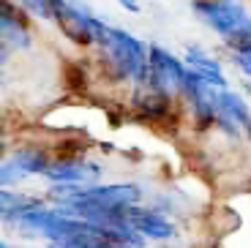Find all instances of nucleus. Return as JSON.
Segmentation results:
<instances>
[{"instance_id": "4468645a", "label": "nucleus", "mask_w": 251, "mask_h": 248, "mask_svg": "<svg viewBox=\"0 0 251 248\" xmlns=\"http://www.w3.org/2000/svg\"><path fill=\"white\" fill-rule=\"evenodd\" d=\"M115 3H118L126 14H139L142 11V3H139V0H115Z\"/></svg>"}, {"instance_id": "f03ea898", "label": "nucleus", "mask_w": 251, "mask_h": 248, "mask_svg": "<svg viewBox=\"0 0 251 248\" xmlns=\"http://www.w3.org/2000/svg\"><path fill=\"white\" fill-rule=\"evenodd\" d=\"M188 11L219 38L226 57L251 52V11L246 0H188Z\"/></svg>"}, {"instance_id": "7ed1b4c3", "label": "nucleus", "mask_w": 251, "mask_h": 248, "mask_svg": "<svg viewBox=\"0 0 251 248\" xmlns=\"http://www.w3.org/2000/svg\"><path fill=\"white\" fill-rule=\"evenodd\" d=\"M213 134L232 145L251 142V104L235 87H219L216 93V125Z\"/></svg>"}, {"instance_id": "f8f14e48", "label": "nucleus", "mask_w": 251, "mask_h": 248, "mask_svg": "<svg viewBox=\"0 0 251 248\" xmlns=\"http://www.w3.org/2000/svg\"><path fill=\"white\" fill-rule=\"evenodd\" d=\"M33 22H47V25H55L57 14L66 8L69 0H14Z\"/></svg>"}, {"instance_id": "9b49d317", "label": "nucleus", "mask_w": 251, "mask_h": 248, "mask_svg": "<svg viewBox=\"0 0 251 248\" xmlns=\"http://www.w3.org/2000/svg\"><path fill=\"white\" fill-rule=\"evenodd\" d=\"M180 55H183V60H186L188 69L197 71L202 79H207L213 87H232V82H229V76H226L224 57L216 55V52H210L205 44H197V41L186 44Z\"/></svg>"}, {"instance_id": "1a4fd4ad", "label": "nucleus", "mask_w": 251, "mask_h": 248, "mask_svg": "<svg viewBox=\"0 0 251 248\" xmlns=\"http://www.w3.org/2000/svg\"><path fill=\"white\" fill-rule=\"evenodd\" d=\"M36 44L33 19L27 17L14 0H3L0 11V57L3 66L11 63V55H27Z\"/></svg>"}, {"instance_id": "f257e3e1", "label": "nucleus", "mask_w": 251, "mask_h": 248, "mask_svg": "<svg viewBox=\"0 0 251 248\" xmlns=\"http://www.w3.org/2000/svg\"><path fill=\"white\" fill-rule=\"evenodd\" d=\"M93 55H96V66H99L101 76L107 82H112V85L134 90L148 76L151 44L120 25L104 27Z\"/></svg>"}, {"instance_id": "9d476101", "label": "nucleus", "mask_w": 251, "mask_h": 248, "mask_svg": "<svg viewBox=\"0 0 251 248\" xmlns=\"http://www.w3.org/2000/svg\"><path fill=\"white\" fill-rule=\"evenodd\" d=\"M128 223L153 246H170V243L180 240V223L151 202L134 205L128 210Z\"/></svg>"}, {"instance_id": "6e6552de", "label": "nucleus", "mask_w": 251, "mask_h": 248, "mask_svg": "<svg viewBox=\"0 0 251 248\" xmlns=\"http://www.w3.org/2000/svg\"><path fill=\"white\" fill-rule=\"evenodd\" d=\"M188 76V66L183 60V55H175L172 50H167L164 44H151V63H148V76L142 85H151L161 93L172 96L180 101L183 85Z\"/></svg>"}, {"instance_id": "423d86ee", "label": "nucleus", "mask_w": 251, "mask_h": 248, "mask_svg": "<svg viewBox=\"0 0 251 248\" xmlns=\"http://www.w3.org/2000/svg\"><path fill=\"white\" fill-rule=\"evenodd\" d=\"M41 180L47 186H93L104 180V164L90 153H57Z\"/></svg>"}, {"instance_id": "39448f33", "label": "nucleus", "mask_w": 251, "mask_h": 248, "mask_svg": "<svg viewBox=\"0 0 251 248\" xmlns=\"http://www.w3.org/2000/svg\"><path fill=\"white\" fill-rule=\"evenodd\" d=\"M50 161L52 153L47 148H38V145L8 148L3 161H0V188H19L36 177L41 180Z\"/></svg>"}, {"instance_id": "0eeeda50", "label": "nucleus", "mask_w": 251, "mask_h": 248, "mask_svg": "<svg viewBox=\"0 0 251 248\" xmlns=\"http://www.w3.org/2000/svg\"><path fill=\"white\" fill-rule=\"evenodd\" d=\"M216 93L219 87H213L207 79H202L197 71L188 69L186 85L180 93V112L188 118V123L197 128V134L213 131L216 125Z\"/></svg>"}, {"instance_id": "20e7f679", "label": "nucleus", "mask_w": 251, "mask_h": 248, "mask_svg": "<svg viewBox=\"0 0 251 248\" xmlns=\"http://www.w3.org/2000/svg\"><path fill=\"white\" fill-rule=\"evenodd\" d=\"M107 25V19H101L85 0H69L66 8L55 19L57 33L79 50H96V44H99Z\"/></svg>"}, {"instance_id": "2eb2a0df", "label": "nucleus", "mask_w": 251, "mask_h": 248, "mask_svg": "<svg viewBox=\"0 0 251 248\" xmlns=\"http://www.w3.org/2000/svg\"><path fill=\"white\" fill-rule=\"evenodd\" d=\"M0 248H22V246H14V243H11V240H8V237H6V240L0 243Z\"/></svg>"}, {"instance_id": "ddd939ff", "label": "nucleus", "mask_w": 251, "mask_h": 248, "mask_svg": "<svg viewBox=\"0 0 251 248\" xmlns=\"http://www.w3.org/2000/svg\"><path fill=\"white\" fill-rule=\"evenodd\" d=\"M226 60L232 63V69L238 71L246 82H251V52H246V55H235V57H226Z\"/></svg>"}, {"instance_id": "dca6fc26", "label": "nucleus", "mask_w": 251, "mask_h": 248, "mask_svg": "<svg viewBox=\"0 0 251 248\" xmlns=\"http://www.w3.org/2000/svg\"><path fill=\"white\" fill-rule=\"evenodd\" d=\"M246 85H249V90H251V82H246Z\"/></svg>"}]
</instances>
